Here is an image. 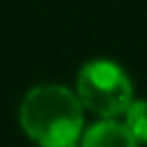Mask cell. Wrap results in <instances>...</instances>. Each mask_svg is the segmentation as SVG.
I'll return each mask as SVG.
<instances>
[{
	"label": "cell",
	"mask_w": 147,
	"mask_h": 147,
	"mask_svg": "<svg viewBox=\"0 0 147 147\" xmlns=\"http://www.w3.org/2000/svg\"><path fill=\"white\" fill-rule=\"evenodd\" d=\"M18 119L41 147H71L83 136V103L60 83L32 85L21 99Z\"/></svg>",
	"instance_id": "cell-1"
},
{
	"label": "cell",
	"mask_w": 147,
	"mask_h": 147,
	"mask_svg": "<svg viewBox=\"0 0 147 147\" xmlns=\"http://www.w3.org/2000/svg\"><path fill=\"white\" fill-rule=\"evenodd\" d=\"M78 99L103 119H115L133 103V85L124 67L108 57L87 60L78 71Z\"/></svg>",
	"instance_id": "cell-2"
},
{
	"label": "cell",
	"mask_w": 147,
	"mask_h": 147,
	"mask_svg": "<svg viewBox=\"0 0 147 147\" xmlns=\"http://www.w3.org/2000/svg\"><path fill=\"white\" fill-rule=\"evenodd\" d=\"M80 147H138V140L131 136L124 122L99 119L83 131Z\"/></svg>",
	"instance_id": "cell-3"
},
{
	"label": "cell",
	"mask_w": 147,
	"mask_h": 147,
	"mask_svg": "<svg viewBox=\"0 0 147 147\" xmlns=\"http://www.w3.org/2000/svg\"><path fill=\"white\" fill-rule=\"evenodd\" d=\"M124 124L138 142L147 145V101L145 99H138L129 106V110L124 113Z\"/></svg>",
	"instance_id": "cell-4"
},
{
	"label": "cell",
	"mask_w": 147,
	"mask_h": 147,
	"mask_svg": "<svg viewBox=\"0 0 147 147\" xmlns=\"http://www.w3.org/2000/svg\"><path fill=\"white\" fill-rule=\"evenodd\" d=\"M71 147H80V145H71Z\"/></svg>",
	"instance_id": "cell-5"
}]
</instances>
